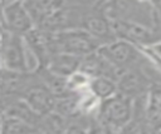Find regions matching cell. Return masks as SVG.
Here are the masks:
<instances>
[{
    "instance_id": "5bb4252c",
    "label": "cell",
    "mask_w": 161,
    "mask_h": 134,
    "mask_svg": "<svg viewBox=\"0 0 161 134\" xmlns=\"http://www.w3.org/2000/svg\"><path fill=\"white\" fill-rule=\"evenodd\" d=\"M35 26H39L54 11L64 6L65 0H21Z\"/></svg>"
},
{
    "instance_id": "5b68a950",
    "label": "cell",
    "mask_w": 161,
    "mask_h": 134,
    "mask_svg": "<svg viewBox=\"0 0 161 134\" xmlns=\"http://www.w3.org/2000/svg\"><path fill=\"white\" fill-rule=\"evenodd\" d=\"M97 51L112 65L122 70L141 65L145 59V55L138 46L122 39H113L104 43L97 49Z\"/></svg>"
},
{
    "instance_id": "277c9868",
    "label": "cell",
    "mask_w": 161,
    "mask_h": 134,
    "mask_svg": "<svg viewBox=\"0 0 161 134\" xmlns=\"http://www.w3.org/2000/svg\"><path fill=\"white\" fill-rule=\"evenodd\" d=\"M102 43L82 28H70L52 33V46L54 53H68L84 56L96 51Z\"/></svg>"
},
{
    "instance_id": "3957f363",
    "label": "cell",
    "mask_w": 161,
    "mask_h": 134,
    "mask_svg": "<svg viewBox=\"0 0 161 134\" xmlns=\"http://www.w3.org/2000/svg\"><path fill=\"white\" fill-rule=\"evenodd\" d=\"M133 111V99L116 93L99 101L97 108V124L108 131H122L130 123Z\"/></svg>"
},
{
    "instance_id": "ba28073f",
    "label": "cell",
    "mask_w": 161,
    "mask_h": 134,
    "mask_svg": "<svg viewBox=\"0 0 161 134\" xmlns=\"http://www.w3.org/2000/svg\"><path fill=\"white\" fill-rule=\"evenodd\" d=\"M5 31L25 35L35 25L21 0H10L1 8Z\"/></svg>"
},
{
    "instance_id": "8992f818",
    "label": "cell",
    "mask_w": 161,
    "mask_h": 134,
    "mask_svg": "<svg viewBox=\"0 0 161 134\" xmlns=\"http://www.w3.org/2000/svg\"><path fill=\"white\" fill-rule=\"evenodd\" d=\"M112 31L116 39L126 40L138 48H145L161 40V34L138 23L125 20H111Z\"/></svg>"
},
{
    "instance_id": "7a4b0ae2",
    "label": "cell",
    "mask_w": 161,
    "mask_h": 134,
    "mask_svg": "<svg viewBox=\"0 0 161 134\" xmlns=\"http://www.w3.org/2000/svg\"><path fill=\"white\" fill-rule=\"evenodd\" d=\"M0 56L4 68L33 73L40 68V61L29 48L23 35L4 31L0 35Z\"/></svg>"
},
{
    "instance_id": "d6986e66",
    "label": "cell",
    "mask_w": 161,
    "mask_h": 134,
    "mask_svg": "<svg viewBox=\"0 0 161 134\" xmlns=\"http://www.w3.org/2000/svg\"><path fill=\"white\" fill-rule=\"evenodd\" d=\"M151 4H152V8H153V10L156 13L158 25L161 28V0H151Z\"/></svg>"
},
{
    "instance_id": "8fae6325",
    "label": "cell",
    "mask_w": 161,
    "mask_h": 134,
    "mask_svg": "<svg viewBox=\"0 0 161 134\" xmlns=\"http://www.w3.org/2000/svg\"><path fill=\"white\" fill-rule=\"evenodd\" d=\"M29 74L26 71L11 70L8 68H0V95L15 96L23 95L29 86Z\"/></svg>"
},
{
    "instance_id": "ffe728a7",
    "label": "cell",
    "mask_w": 161,
    "mask_h": 134,
    "mask_svg": "<svg viewBox=\"0 0 161 134\" xmlns=\"http://www.w3.org/2000/svg\"><path fill=\"white\" fill-rule=\"evenodd\" d=\"M3 66V64H1V56H0V68Z\"/></svg>"
},
{
    "instance_id": "52a82bcc",
    "label": "cell",
    "mask_w": 161,
    "mask_h": 134,
    "mask_svg": "<svg viewBox=\"0 0 161 134\" xmlns=\"http://www.w3.org/2000/svg\"><path fill=\"white\" fill-rule=\"evenodd\" d=\"M152 81L142 65L132 66L125 69L117 78V91L131 99H136L147 94Z\"/></svg>"
},
{
    "instance_id": "e0dca14e",
    "label": "cell",
    "mask_w": 161,
    "mask_h": 134,
    "mask_svg": "<svg viewBox=\"0 0 161 134\" xmlns=\"http://www.w3.org/2000/svg\"><path fill=\"white\" fill-rule=\"evenodd\" d=\"M140 49L143 50L145 53L150 54V55H153V56L161 59V40H157L153 44H151L148 46H145V48H140Z\"/></svg>"
},
{
    "instance_id": "7c38bea8",
    "label": "cell",
    "mask_w": 161,
    "mask_h": 134,
    "mask_svg": "<svg viewBox=\"0 0 161 134\" xmlns=\"http://www.w3.org/2000/svg\"><path fill=\"white\" fill-rule=\"evenodd\" d=\"M146 115L151 131H161V83L155 80L146 94Z\"/></svg>"
},
{
    "instance_id": "9c48e42d",
    "label": "cell",
    "mask_w": 161,
    "mask_h": 134,
    "mask_svg": "<svg viewBox=\"0 0 161 134\" xmlns=\"http://www.w3.org/2000/svg\"><path fill=\"white\" fill-rule=\"evenodd\" d=\"M23 99L30 106V109L39 116H44L54 110L57 96L49 90V88L43 85H29L23 93Z\"/></svg>"
},
{
    "instance_id": "4fadbf2b",
    "label": "cell",
    "mask_w": 161,
    "mask_h": 134,
    "mask_svg": "<svg viewBox=\"0 0 161 134\" xmlns=\"http://www.w3.org/2000/svg\"><path fill=\"white\" fill-rule=\"evenodd\" d=\"M80 59L82 56H77L68 53H54L48 59L45 69L57 75L68 78L79 69Z\"/></svg>"
},
{
    "instance_id": "ac0fdd59",
    "label": "cell",
    "mask_w": 161,
    "mask_h": 134,
    "mask_svg": "<svg viewBox=\"0 0 161 134\" xmlns=\"http://www.w3.org/2000/svg\"><path fill=\"white\" fill-rule=\"evenodd\" d=\"M142 53H143V55L146 56V59H147V61L157 70V71H160L161 73V59H158V58H156V56H153V55H150V54H147V53H145L143 50H141Z\"/></svg>"
},
{
    "instance_id": "6da1fadb",
    "label": "cell",
    "mask_w": 161,
    "mask_h": 134,
    "mask_svg": "<svg viewBox=\"0 0 161 134\" xmlns=\"http://www.w3.org/2000/svg\"><path fill=\"white\" fill-rule=\"evenodd\" d=\"M101 10L109 20H125L148 26L161 34L156 13L151 1L146 0H107Z\"/></svg>"
},
{
    "instance_id": "44dd1931",
    "label": "cell",
    "mask_w": 161,
    "mask_h": 134,
    "mask_svg": "<svg viewBox=\"0 0 161 134\" xmlns=\"http://www.w3.org/2000/svg\"><path fill=\"white\" fill-rule=\"evenodd\" d=\"M146 1H151V0H146Z\"/></svg>"
},
{
    "instance_id": "2e32d148",
    "label": "cell",
    "mask_w": 161,
    "mask_h": 134,
    "mask_svg": "<svg viewBox=\"0 0 161 134\" xmlns=\"http://www.w3.org/2000/svg\"><path fill=\"white\" fill-rule=\"evenodd\" d=\"M39 129L25 121L24 119H20L18 116L13 115H1L0 119V131L1 133H30V131H38Z\"/></svg>"
},
{
    "instance_id": "30bf717a",
    "label": "cell",
    "mask_w": 161,
    "mask_h": 134,
    "mask_svg": "<svg viewBox=\"0 0 161 134\" xmlns=\"http://www.w3.org/2000/svg\"><path fill=\"white\" fill-rule=\"evenodd\" d=\"M82 24L83 25L80 28L87 30L91 35H93L96 39H98L102 44L116 39V36L112 31L111 20L106 16V14L101 10V8L97 11L87 13L83 16Z\"/></svg>"
},
{
    "instance_id": "9a60e30c",
    "label": "cell",
    "mask_w": 161,
    "mask_h": 134,
    "mask_svg": "<svg viewBox=\"0 0 161 134\" xmlns=\"http://www.w3.org/2000/svg\"><path fill=\"white\" fill-rule=\"evenodd\" d=\"M88 90L99 100L109 98L117 93V83L114 79L104 75L92 76L88 83Z\"/></svg>"
}]
</instances>
